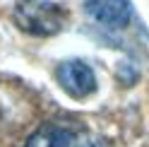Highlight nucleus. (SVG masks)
Segmentation results:
<instances>
[{
    "instance_id": "obj_2",
    "label": "nucleus",
    "mask_w": 149,
    "mask_h": 147,
    "mask_svg": "<svg viewBox=\"0 0 149 147\" xmlns=\"http://www.w3.org/2000/svg\"><path fill=\"white\" fill-rule=\"evenodd\" d=\"M15 20L29 34H39V36H48L60 32L63 27V12L58 5L53 3H41V5H17L15 10Z\"/></svg>"
},
{
    "instance_id": "obj_3",
    "label": "nucleus",
    "mask_w": 149,
    "mask_h": 147,
    "mask_svg": "<svg viewBox=\"0 0 149 147\" xmlns=\"http://www.w3.org/2000/svg\"><path fill=\"white\" fill-rule=\"evenodd\" d=\"M55 77H58L60 87L68 92L70 97H74V99H84V97H89V94L96 92L94 70H91L84 60H79V58L60 63L58 70H55Z\"/></svg>"
},
{
    "instance_id": "obj_1",
    "label": "nucleus",
    "mask_w": 149,
    "mask_h": 147,
    "mask_svg": "<svg viewBox=\"0 0 149 147\" xmlns=\"http://www.w3.org/2000/svg\"><path fill=\"white\" fill-rule=\"evenodd\" d=\"M26 147H96L91 135L79 125L43 123L26 140Z\"/></svg>"
},
{
    "instance_id": "obj_4",
    "label": "nucleus",
    "mask_w": 149,
    "mask_h": 147,
    "mask_svg": "<svg viewBox=\"0 0 149 147\" xmlns=\"http://www.w3.org/2000/svg\"><path fill=\"white\" fill-rule=\"evenodd\" d=\"M91 20H96L106 29H125L132 17L130 0H82Z\"/></svg>"
}]
</instances>
